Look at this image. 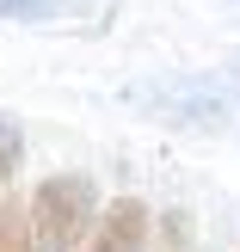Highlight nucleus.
<instances>
[{"label":"nucleus","mask_w":240,"mask_h":252,"mask_svg":"<svg viewBox=\"0 0 240 252\" xmlns=\"http://www.w3.org/2000/svg\"><path fill=\"white\" fill-rule=\"evenodd\" d=\"M31 240L37 252H74L99 221V185L86 172H56L31 191Z\"/></svg>","instance_id":"f257e3e1"},{"label":"nucleus","mask_w":240,"mask_h":252,"mask_svg":"<svg viewBox=\"0 0 240 252\" xmlns=\"http://www.w3.org/2000/svg\"><path fill=\"white\" fill-rule=\"evenodd\" d=\"M74 252H148V203L142 197H117L111 209H99L93 234Z\"/></svg>","instance_id":"f03ea898"},{"label":"nucleus","mask_w":240,"mask_h":252,"mask_svg":"<svg viewBox=\"0 0 240 252\" xmlns=\"http://www.w3.org/2000/svg\"><path fill=\"white\" fill-rule=\"evenodd\" d=\"M0 252H37L31 240V209L19 197H0Z\"/></svg>","instance_id":"7ed1b4c3"},{"label":"nucleus","mask_w":240,"mask_h":252,"mask_svg":"<svg viewBox=\"0 0 240 252\" xmlns=\"http://www.w3.org/2000/svg\"><path fill=\"white\" fill-rule=\"evenodd\" d=\"M68 0H0V19H62Z\"/></svg>","instance_id":"20e7f679"},{"label":"nucleus","mask_w":240,"mask_h":252,"mask_svg":"<svg viewBox=\"0 0 240 252\" xmlns=\"http://www.w3.org/2000/svg\"><path fill=\"white\" fill-rule=\"evenodd\" d=\"M19 154H25V135H19V123H0V185L19 172Z\"/></svg>","instance_id":"39448f33"}]
</instances>
